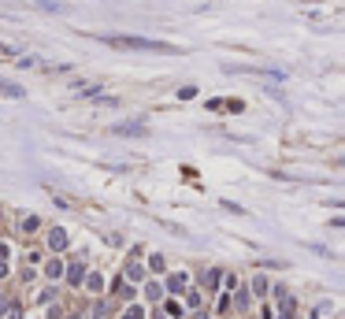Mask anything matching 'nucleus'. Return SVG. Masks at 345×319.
I'll list each match as a JSON object with an SVG mask.
<instances>
[{
    "label": "nucleus",
    "mask_w": 345,
    "mask_h": 319,
    "mask_svg": "<svg viewBox=\"0 0 345 319\" xmlns=\"http://www.w3.org/2000/svg\"><path fill=\"white\" fill-rule=\"evenodd\" d=\"M108 45H115V49H137V52H182L175 49V45H167V41H149V37H127V34H112V37H104Z\"/></svg>",
    "instance_id": "obj_1"
},
{
    "label": "nucleus",
    "mask_w": 345,
    "mask_h": 319,
    "mask_svg": "<svg viewBox=\"0 0 345 319\" xmlns=\"http://www.w3.org/2000/svg\"><path fill=\"white\" fill-rule=\"evenodd\" d=\"M112 134H137L141 137V134H149V130L141 123H119V126H112Z\"/></svg>",
    "instance_id": "obj_2"
},
{
    "label": "nucleus",
    "mask_w": 345,
    "mask_h": 319,
    "mask_svg": "<svg viewBox=\"0 0 345 319\" xmlns=\"http://www.w3.org/2000/svg\"><path fill=\"white\" fill-rule=\"evenodd\" d=\"M49 245H52V249H67V234L59 230V227H52V230H49Z\"/></svg>",
    "instance_id": "obj_3"
},
{
    "label": "nucleus",
    "mask_w": 345,
    "mask_h": 319,
    "mask_svg": "<svg viewBox=\"0 0 345 319\" xmlns=\"http://www.w3.org/2000/svg\"><path fill=\"white\" fill-rule=\"evenodd\" d=\"M127 278H137V282L145 278V267H141V260H137V256H134L130 264H127Z\"/></svg>",
    "instance_id": "obj_4"
},
{
    "label": "nucleus",
    "mask_w": 345,
    "mask_h": 319,
    "mask_svg": "<svg viewBox=\"0 0 345 319\" xmlns=\"http://www.w3.org/2000/svg\"><path fill=\"white\" fill-rule=\"evenodd\" d=\"M167 290H171V293H182V290H186V275H171V278H167Z\"/></svg>",
    "instance_id": "obj_5"
},
{
    "label": "nucleus",
    "mask_w": 345,
    "mask_h": 319,
    "mask_svg": "<svg viewBox=\"0 0 345 319\" xmlns=\"http://www.w3.org/2000/svg\"><path fill=\"white\" fill-rule=\"evenodd\" d=\"M59 271H64V264H59V260H49V264H45V275H49V278H59Z\"/></svg>",
    "instance_id": "obj_6"
},
{
    "label": "nucleus",
    "mask_w": 345,
    "mask_h": 319,
    "mask_svg": "<svg viewBox=\"0 0 345 319\" xmlns=\"http://www.w3.org/2000/svg\"><path fill=\"white\" fill-rule=\"evenodd\" d=\"M71 282H74V286H78V282H86V271H82V264H74V267H71Z\"/></svg>",
    "instance_id": "obj_7"
},
{
    "label": "nucleus",
    "mask_w": 345,
    "mask_h": 319,
    "mask_svg": "<svg viewBox=\"0 0 345 319\" xmlns=\"http://www.w3.org/2000/svg\"><path fill=\"white\" fill-rule=\"evenodd\" d=\"M86 286H89V290H100L104 278H100V275H89V278H86Z\"/></svg>",
    "instance_id": "obj_8"
},
{
    "label": "nucleus",
    "mask_w": 345,
    "mask_h": 319,
    "mask_svg": "<svg viewBox=\"0 0 345 319\" xmlns=\"http://www.w3.org/2000/svg\"><path fill=\"white\" fill-rule=\"evenodd\" d=\"M149 264H152V271H164V256H160V252H152V260H149Z\"/></svg>",
    "instance_id": "obj_9"
},
{
    "label": "nucleus",
    "mask_w": 345,
    "mask_h": 319,
    "mask_svg": "<svg viewBox=\"0 0 345 319\" xmlns=\"http://www.w3.org/2000/svg\"><path fill=\"white\" fill-rule=\"evenodd\" d=\"M123 319H145V315H141L137 308H130V312H127V315H123Z\"/></svg>",
    "instance_id": "obj_10"
},
{
    "label": "nucleus",
    "mask_w": 345,
    "mask_h": 319,
    "mask_svg": "<svg viewBox=\"0 0 345 319\" xmlns=\"http://www.w3.org/2000/svg\"><path fill=\"white\" fill-rule=\"evenodd\" d=\"M0 56H15V49H8V45H0Z\"/></svg>",
    "instance_id": "obj_11"
},
{
    "label": "nucleus",
    "mask_w": 345,
    "mask_h": 319,
    "mask_svg": "<svg viewBox=\"0 0 345 319\" xmlns=\"http://www.w3.org/2000/svg\"><path fill=\"white\" fill-rule=\"evenodd\" d=\"M4 275H8V264H4V260H0V278H4Z\"/></svg>",
    "instance_id": "obj_12"
},
{
    "label": "nucleus",
    "mask_w": 345,
    "mask_h": 319,
    "mask_svg": "<svg viewBox=\"0 0 345 319\" xmlns=\"http://www.w3.org/2000/svg\"><path fill=\"white\" fill-rule=\"evenodd\" d=\"M4 256H8V245H4V242H0V260H4Z\"/></svg>",
    "instance_id": "obj_13"
}]
</instances>
